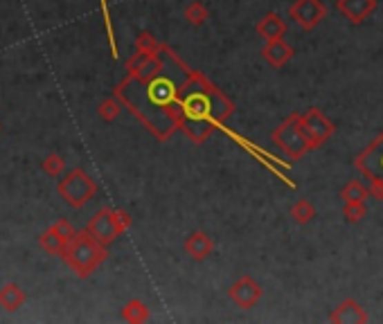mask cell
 I'll use <instances>...</instances> for the list:
<instances>
[{
  "mask_svg": "<svg viewBox=\"0 0 383 324\" xmlns=\"http://www.w3.org/2000/svg\"><path fill=\"white\" fill-rule=\"evenodd\" d=\"M160 57H163V63L158 72L151 77H133L120 88V95L126 99V104L135 108V113L144 119V124H149V129L160 140H167L181 129V122H178L181 90L192 70L167 45Z\"/></svg>",
  "mask_w": 383,
  "mask_h": 324,
  "instance_id": "obj_1",
  "label": "cell"
},
{
  "mask_svg": "<svg viewBox=\"0 0 383 324\" xmlns=\"http://www.w3.org/2000/svg\"><path fill=\"white\" fill-rule=\"evenodd\" d=\"M233 110L235 104L206 74L192 70L181 90V113H178V122L187 138L194 144H203L215 129H226V119L233 115Z\"/></svg>",
  "mask_w": 383,
  "mask_h": 324,
  "instance_id": "obj_2",
  "label": "cell"
},
{
  "mask_svg": "<svg viewBox=\"0 0 383 324\" xmlns=\"http://www.w3.org/2000/svg\"><path fill=\"white\" fill-rule=\"evenodd\" d=\"M354 167L368 181L370 194L383 201V131L356 156Z\"/></svg>",
  "mask_w": 383,
  "mask_h": 324,
  "instance_id": "obj_3",
  "label": "cell"
},
{
  "mask_svg": "<svg viewBox=\"0 0 383 324\" xmlns=\"http://www.w3.org/2000/svg\"><path fill=\"white\" fill-rule=\"evenodd\" d=\"M273 142L277 144L279 149L291 160H300L306 151L311 149L309 140H306V135L302 133V126H300V115L293 113L288 115L282 124L277 126L273 131Z\"/></svg>",
  "mask_w": 383,
  "mask_h": 324,
  "instance_id": "obj_4",
  "label": "cell"
},
{
  "mask_svg": "<svg viewBox=\"0 0 383 324\" xmlns=\"http://www.w3.org/2000/svg\"><path fill=\"white\" fill-rule=\"evenodd\" d=\"M300 126H302V133L306 135V140L311 144V149H320L322 144L336 133V124L322 115L320 108H309L306 113H302Z\"/></svg>",
  "mask_w": 383,
  "mask_h": 324,
  "instance_id": "obj_5",
  "label": "cell"
},
{
  "mask_svg": "<svg viewBox=\"0 0 383 324\" xmlns=\"http://www.w3.org/2000/svg\"><path fill=\"white\" fill-rule=\"evenodd\" d=\"M288 16H291L302 30L311 32L325 21L327 7L322 5L320 0H295V3L288 7Z\"/></svg>",
  "mask_w": 383,
  "mask_h": 324,
  "instance_id": "obj_6",
  "label": "cell"
},
{
  "mask_svg": "<svg viewBox=\"0 0 383 324\" xmlns=\"http://www.w3.org/2000/svg\"><path fill=\"white\" fill-rule=\"evenodd\" d=\"M228 295H230V300H233V304H237L239 309H253V306L262 300L264 288L253 277L244 275V277L237 279L233 286H230Z\"/></svg>",
  "mask_w": 383,
  "mask_h": 324,
  "instance_id": "obj_7",
  "label": "cell"
},
{
  "mask_svg": "<svg viewBox=\"0 0 383 324\" xmlns=\"http://www.w3.org/2000/svg\"><path fill=\"white\" fill-rule=\"evenodd\" d=\"M329 320L334 324H365L370 320V315L365 313V309L356 300H345L331 311Z\"/></svg>",
  "mask_w": 383,
  "mask_h": 324,
  "instance_id": "obj_8",
  "label": "cell"
},
{
  "mask_svg": "<svg viewBox=\"0 0 383 324\" xmlns=\"http://www.w3.org/2000/svg\"><path fill=\"white\" fill-rule=\"evenodd\" d=\"M336 10L345 16L350 23H363L368 16L377 10V0H338Z\"/></svg>",
  "mask_w": 383,
  "mask_h": 324,
  "instance_id": "obj_9",
  "label": "cell"
},
{
  "mask_svg": "<svg viewBox=\"0 0 383 324\" xmlns=\"http://www.w3.org/2000/svg\"><path fill=\"white\" fill-rule=\"evenodd\" d=\"M262 57L266 59L268 65L273 68H282L291 61L293 57V48L286 43L284 39H273V41H266V45L262 48Z\"/></svg>",
  "mask_w": 383,
  "mask_h": 324,
  "instance_id": "obj_10",
  "label": "cell"
},
{
  "mask_svg": "<svg viewBox=\"0 0 383 324\" xmlns=\"http://www.w3.org/2000/svg\"><path fill=\"white\" fill-rule=\"evenodd\" d=\"M185 252L190 254L192 259L203 261L215 252V241H212L206 232H192L185 239Z\"/></svg>",
  "mask_w": 383,
  "mask_h": 324,
  "instance_id": "obj_11",
  "label": "cell"
},
{
  "mask_svg": "<svg viewBox=\"0 0 383 324\" xmlns=\"http://www.w3.org/2000/svg\"><path fill=\"white\" fill-rule=\"evenodd\" d=\"M257 34L262 39H266V41H273V39H282L284 34H286V23L282 21V16L279 14H266L264 19L257 23Z\"/></svg>",
  "mask_w": 383,
  "mask_h": 324,
  "instance_id": "obj_12",
  "label": "cell"
},
{
  "mask_svg": "<svg viewBox=\"0 0 383 324\" xmlns=\"http://www.w3.org/2000/svg\"><path fill=\"white\" fill-rule=\"evenodd\" d=\"M291 219L295 221L297 225H306V223H311V221L316 219V207H313L309 201L300 199V201H297L295 205L291 207Z\"/></svg>",
  "mask_w": 383,
  "mask_h": 324,
  "instance_id": "obj_13",
  "label": "cell"
},
{
  "mask_svg": "<svg viewBox=\"0 0 383 324\" xmlns=\"http://www.w3.org/2000/svg\"><path fill=\"white\" fill-rule=\"evenodd\" d=\"M370 196V187H365L359 181H352L347 183L343 190H340V199L343 203H354V201H365Z\"/></svg>",
  "mask_w": 383,
  "mask_h": 324,
  "instance_id": "obj_14",
  "label": "cell"
},
{
  "mask_svg": "<svg viewBox=\"0 0 383 324\" xmlns=\"http://www.w3.org/2000/svg\"><path fill=\"white\" fill-rule=\"evenodd\" d=\"M183 16H185V21H190L192 25H203L210 19V10L203 3H199V0H194V3L185 7Z\"/></svg>",
  "mask_w": 383,
  "mask_h": 324,
  "instance_id": "obj_15",
  "label": "cell"
},
{
  "mask_svg": "<svg viewBox=\"0 0 383 324\" xmlns=\"http://www.w3.org/2000/svg\"><path fill=\"white\" fill-rule=\"evenodd\" d=\"M368 214V207H365V201H354V203H345L343 205V216L350 221V223H359L361 219Z\"/></svg>",
  "mask_w": 383,
  "mask_h": 324,
  "instance_id": "obj_16",
  "label": "cell"
},
{
  "mask_svg": "<svg viewBox=\"0 0 383 324\" xmlns=\"http://www.w3.org/2000/svg\"><path fill=\"white\" fill-rule=\"evenodd\" d=\"M124 318L133 320V322H144L149 318V311H147V306H144L142 302H131L129 306H126Z\"/></svg>",
  "mask_w": 383,
  "mask_h": 324,
  "instance_id": "obj_17",
  "label": "cell"
},
{
  "mask_svg": "<svg viewBox=\"0 0 383 324\" xmlns=\"http://www.w3.org/2000/svg\"><path fill=\"white\" fill-rule=\"evenodd\" d=\"M138 48H140V50H144V52H153V54H158L165 45H163V43H158V41L153 39V37H149V34H142V37L138 39Z\"/></svg>",
  "mask_w": 383,
  "mask_h": 324,
  "instance_id": "obj_18",
  "label": "cell"
}]
</instances>
